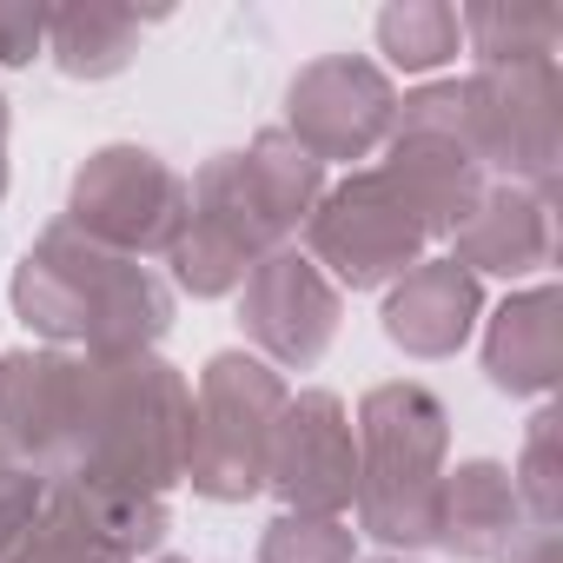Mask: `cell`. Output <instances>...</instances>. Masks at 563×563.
Listing matches in <instances>:
<instances>
[{"label": "cell", "mask_w": 563, "mask_h": 563, "mask_svg": "<svg viewBox=\"0 0 563 563\" xmlns=\"http://www.w3.org/2000/svg\"><path fill=\"white\" fill-rule=\"evenodd\" d=\"M192 391L153 352L0 358V438L41 484L87 497H166L186 477Z\"/></svg>", "instance_id": "obj_1"}, {"label": "cell", "mask_w": 563, "mask_h": 563, "mask_svg": "<svg viewBox=\"0 0 563 563\" xmlns=\"http://www.w3.org/2000/svg\"><path fill=\"white\" fill-rule=\"evenodd\" d=\"M325 192V166L278 126L258 133L245 153H219L186 186V219L173 239V272L192 299L239 292L252 265L286 245Z\"/></svg>", "instance_id": "obj_2"}, {"label": "cell", "mask_w": 563, "mask_h": 563, "mask_svg": "<svg viewBox=\"0 0 563 563\" xmlns=\"http://www.w3.org/2000/svg\"><path fill=\"white\" fill-rule=\"evenodd\" d=\"M14 306L41 339L87 345L93 358L153 352V339H166V325H173V286L166 278L153 265L126 258V252L93 245L67 219L47 225L41 245L21 258Z\"/></svg>", "instance_id": "obj_3"}, {"label": "cell", "mask_w": 563, "mask_h": 563, "mask_svg": "<svg viewBox=\"0 0 563 563\" xmlns=\"http://www.w3.org/2000/svg\"><path fill=\"white\" fill-rule=\"evenodd\" d=\"M444 405L424 385H378L358 405V523L391 543L418 550L438 523V484H444Z\"/></svg>", "instance_id": "obj_4"}, {"label": "cell", "mask_w": 563, "mask_h": 563, "mask_svg": "<svg viewBox=\"0 0 563 563\" xmlns=\"http://www.w3.org/2000/svg\"><path fill=\"white\" fill-rule=\"evenodd\" d=\"M286 378L252 352H219L199 378L192 398V431H186V477L212 504H239L265 490L272 438L286 418Z\"/></svg>", "instance_id": "obj_5"}, {"label": "cell", "mask_w": 563, "mask_h": 563, "mask_svg": "<svg viewBox=\"0 0 563 563\" xmlns=\"http://www.w3.org/2000/svg\"><path fill=\"white\" fill-rule=\"evenodd\" d=\"M179 219H186V179L159 153H146V146H107V153H93L80 166L74 206H67L74 232H87L93 245L126 252V258L173 252Z\"/></svg>", "instance_id": "obj_6"}, {"label": "cell", "mask_w": 563, "mask_h": 563, "mask_svg": "<svg viewBox=\"0 0 563 563\" xmlns=\"http://www.w3.org/2000/svg\"><path fill=\"white\" fill-rule=\"evenodd\" d=\"M306 232H312V252L332 265V278L352 292L411 272L424 252V225L411 219V206L391 192L385 173H352L332 199L312 206Z\"/></svg>", "instance_id": "obj_7"}, {"label": "cell", "mask_w": 563, "mask_h": 563, "mask_svg": "<svg viewBox=\"0 0 563 563\" xmlns=\"http://www.w3.org/2000/svg\"><path fill=\"white\" fill-rule=\"evenodd\" d=\"M265 490L286 497L292 517H345L358 497V444H352V418L332 391H299L286 398L272 438V464H265Z\"/></svg>", "instance_id": "obj_8"}, {"label": "cell", "mask_w": 563, "mask_h": 563, "mask_svg": "<svg viewBox=\"0 0 563 563\" xmlns=\"http://www.w3.org/2000/svg\"><path fill=\"white\" fill-rule=\"evenodd\" d=\"M286 133L319 159H365L378 146V133L398 120V93L385 80V67L358 60V54H332V60H312L292 93H286Z\"/></svg>", "instance_id": "obj_9"}, {"label": "cell", "mask_w": 563, "mask_h": 563, "mask_svg": "<svg viewBox=\"0 0 563 563\" xmlns=\"http://www.w3.org/2000/svg\"><path fill=\"white\" fill-rule=\"evenodd\" d=\"M239 312H245L252 345L272 365H312L339 332V286L319 272V258L278 245L239 286Z\"/></svg>", "instance_id": "obj_10"}, {"label": "cell", "mask_w": 563, "mask_h": 563, "mask_svg": "<svg viewBox=\"0 0 563 563\" xmlns=\"http://www.w3.org/2000/svg\"><path fill=\"white\" fill-rule=\"evenodd\" d=\"M477 312H484L477 278L457 258H431V265H411L405 286L385 299V339L405 345L411 358H451L471 339Z\"/></svg>", "instance_id": "obj_11"}, {"label": "cell", "mask_w": 563, "mask_h": 563, "mask_svg": "<svg viewBox=\"0 0 563 563\" xmlns=\"http://www.w3.org/2000/svg\"><path fill=\"white\" fill-rule=\"evenodd\" d=\"M431 543L457 556H510L523 543V497L504 464H457L438 484V523Z\"/></svg>", "instance_id": "obj_12"}, {"label": "cell", "mask_w": 563, "mask_h": 563, "mask_svg": "<svg viewBox=\"0 0 563 563\" xmlns=\"http://www.w3.org/2000/svg\"><path fill=\"white\" fill-rule=\"evenodd\" d=\"M451 239L464 272H537L550 265V199L523 186H484V199Z\"/></svg>", "instance_id": "obj_13"}, {"label": "cell", "mask_w": 563, "mask_h": 563, "mask_svg": "<svg viewBox=\"0 0 563 563\" xmlns=\"http://www.w3.org/2000/svg\"><path fill=\"white\" fill-rule=\"evenodd\" d=\"M484 365H490L497 391H550L556 385V292L550 286L510 299L490 319Z\"/></svg>", "instance_id": "obj_14"}, {"label": "cell", "mask_w": 563, "mask_h": 563, "mask_svg": "<svg viewBox=\"0 0 563 563\" xmlns=\"http://www.w3.org/2000/svg\"><path fill=\"white\" fill-rule=\"evenodd\" d=\"M133 34H140V21L120 14V8H67V14H47V54L74 80L120 74L133 60Z\"/></svg>", "instance_id": "obj_15"}, {"label": "cell", "mask_w": 563, "mask_h": 563, "mask_svg": "<svg viewBox=\"0 0 563 563\" xmlns=\"http://www.w3.org/2000/svg\"><path fill=\"white\" fill-rule=\"evenodd\" d=\"M8 563H133L126 550H113L100 530H93V517L80 510V497L74 490H47V504H41V517L21 530V543L8 550Z\"/></svg>", "instance_id": "obj_16"}, {"label": "cell", "mask_w": 563, "mask_h": 563, "mask_svg": "<svg viewBox=\"0 0 563 563\" xmlns=\"http://www.w3.org/2000/svg\"><path fill=\"white\" fill-rule=\"evenodd\" d=\"M457 27L471 34V47H477L484 74H490V67L550 60V41H556V14H550V8H523V14H504V8H477V14H464Z\"/></svg>", "instance_id": "obj_17"}, {"label": "cell", "mask_w": 563, "mask_h": 563, "mask_svg": "<svg viewBox=\"0 0 563 563\" xmlns=\"http://www.w3.org/2000/svg\"><path fill=\"white\" fill-rule=\"evenodd\" d=\"M378 41H385L391 67L431 74V67H444V60L464 47V27H457L451 8H391V14L378 21Z\"/></svg>", "instance_id": "obj_18"}, {"label": "cell", "mask_w": 563, "mask_h": 563, "mask_svg": "<svg viewBox=\"0 0 563 563\" xmlns=\"http://www.w3.org/2000/svg\"><path fill=\"white\" fill-rule=\"evenodd\" d=\"M258 563H352V530L339 517H278L258 543Z\"/></svg>", "instance_id": "obj_19"}, {"label": "cell", "mask_w": 563, "mask_h": 563, "mask_svg": "<svg viewBox=\"0 0 563 563\" xmlns=\"http://www.w3.org/2000/svg\"><path fill=\"white\" fill-rule=\"evenodd\" d=\"M41 504H47V484L21 464V451L8 438H0V556L21 543V530L41 517Z\"/></svg>", "instance_id": "obj_20"}, {"label": "cell", "mask_w": 563, "mask_h": 563, "mask_svg": "<svg viewBox=\"0 0 563 563\" xmlns=\"http://www.w3.org/2000/svg\"><path fill=\"white\" fill-rule=\"evenodd\" d=\"M41 47H47V14L41 8H0V60L27 67Z\"/></svg>", "instance_id": "obj_21"}, {"label": "cell", "mask_w": 563, "mask_h": 563, "mask_svg": "<svg viewBox=\"0 0 563 563\" xmlns=\"http://www.w3.org/2000/svg\"><path fill=\"white\" fill-rule=\"evenodd\" d=\"M504 563H556V543H550V530H537V537H530L523 550H510Z\"/></svg>", "instance_id": "obj_22"}, {"label": "cell", "mask_w": 563, "mask_h": 563, "mask_svg": "<svg viewBox=\"0 0 563 563\" xmlns=\"http://www.w3.org/2000/svg\"><path fill=\"white\" fill-rule=\"evenodd\" d=\"M378 563H405V556H378Z\"/></svg>", "instance_id": "obj_23"}, {"label": "cell", "mask_w": 563, "mask_h": 563, "mask_svg": "<svg viewBox=\"0 0 563 563\" xmlns=\"http://www.w3.org/2000/svg\"><path fill=\"white\" fill-rule=\"evenodd\" d=\"M166 563H186V556H166Z\"/></svg>", "instance_id": "obj_24"}]
</instances>
